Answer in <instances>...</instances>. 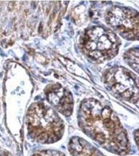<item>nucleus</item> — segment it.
I'll use <instances>...</instances> for the list:
<instances>
[{
	"mask_svg": "<svg viewBox=\"0 0 139 156\" xmlns=\"http://www.w3.org/2000/svg\"><path fill=\"white\" fill-rule=\"evenodd\" d=\"M79 128L109 152L126 156L131 145L128 134L109 107L94 98L84 99L78 112Z\"/></svg>",
	"mask_w": 139,
	"mask_h": 156,
	"instance_id": "1",
	"label": "nucleus"
},
{
	"mask_svg": "<svg viewBox=\"0 0 139 156\" xmlns=\"http://www.w3.org/2000/svg\"><path fill=\"white\" fill-rule=\"evenodd\" d=\"M26 126L31 138L41 144L57 142L64 133V121L53 108L41 102L34 103L29 108Z\"/></svg>",
	"mask_w": 139,
	"mask_h": 156,
	"instance_id": "2",
	"label": "nucleus"
},
{
	"mask_svg": "<svg viewBox=\"0 0 139 156\" xmlns=\"http://www.w3.org/2000/svg\"><path fill=\"white\" fill-rule=\"evenodd\" d=\"M120 42L109 29L94 26L87 29L80 39L81 48L90 58L98 62L109 60L117 55Z\"/></svg>",
	"mask_w": 139,
	"mask_h": 156,
	"instance_id": "3",
	"label": "nucleus"
},
{
	"mask_svg": "<svg viewBox=\"0 0 139 156\" xmlns=\"http://www.w3.org/2000/svg\"><path fill=\"white\" fill-rule=\"evenodd\" d=\"M104 78L106 88L118 98L133 104L138 101L139 79L130 70L113 67L106 71Z\"/></svg>",
	"mask_w": 139,
	"mask_h": 156,
	"instance_id": "4",
	"label": "nucleus"
},
{
	"mask_svg": "<svg viewBox=\"0 0 139 156\" xmlns=\"http://www.w3.org/2000/svg\"><path fill=\"white\" fill-rule=\"evenodd\" d=\"M105 18L107 25L115 34L128 40L139 39V13L136 10L113 6L107 11Z\"/></svg>",
	"mask_w": 139,
	"mask_h": 156,
	"instance_id": "5",
	"label": "nucleus"
},
{
	"mask_svg": "<svg viewBox=\"0 0 139 156\" xmlns=\"http://www.w3.org/2000/svg\"><path fill=\"white\" fill-rule=\"evenodd\" d=\"M46 99L54 110L66 117L73 114V96L70 91L59 84H53L46 87L45 90Z\"/></svg>",
	"mask_w": 139,
	"mask_h": 156,
	"instance_id": "6",
	"label": "nucleus"
},
{
	"mask_svg": "<svg viewBox=\"0 0 139 156\" xmlns=\"http://www.w3.org/2000/svg\"><path fill=\"white\" fill-rule=\"evenodd\" d=\"M68 150L72 156H106L87 140L76 136L70 139Z\"/></svg>",
	"mask_w": 139,
	"mask_h": 156,
	"instance_id": "7",
	"label": "nucleus"
},
{
	"mask_svg": "<svg viewBox=\"0 0 139 156\" xmlns=\"http://www.w3.org/2000/svg\"><path fill=\"white\" fill-rule=\"evenodd\" d=\"M125 59L128 65L137 73L139 70V48L130 49L126 52Z\"/></svg>",
	"mask_w": 139,
	"mask_h": 156,
	"instance_id": "8",
	"label": "nucleus"
},
{
	"mask_svg": "<svg viewBox=\"0 0 139 156\" xmlns=\"http://www.w3.org/2000/svg\"><path fill=\"white\" fill-rule=\"evenodd\" d=\"M31 156H67L64 153L53 149L37 151Z\"/></svg>",
	"mask_w": 139,
	"mask_h": 156,
	"instance_id": "9",
	"label": "nucleus"
},
{
	"mask_svg": "<svg viewBox=\"0 0 139 156\" xmlns=\"http://www.w3.org/2000/svg\"><path fill=\"white\" fill-rule=\"evenodd\" d=\"M135 136H134V140H136V143L137 145H138V136H139V132H138V129L137 130H136V131H135Z\"/></svg>",
	"mask_w": 139,
	"mask_h": 156,
	"instance_id": "10",
	"label": "nucleus"
}]
</instances>
